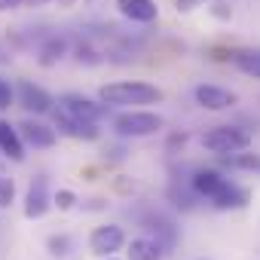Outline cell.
I'll return each mask as SVG.
<instances>
[{
    "label": "cell",
    "instance_id": "obj_22",
    "mask_svg": "<svg viewBox=\"0 0 260 260\" xmlns=\"http://www.w3.org/2000/svg\"><path fill=\"white\" fill-rule=\"evenodd\" d=\"M52 202H55L61 211H68V208H74V205H77V193H74V190H58V193L52 196Z\"/></svg>",
    "mask_w": 260,
    "mask_h": 260
},
{
    "label": "cell",
    "instance_id": "obj_11",
    "mask_svg": "<svg viewBox=\"0 0 260 260\" xmlns=\"http://www.w3.org/2000/svg\"><path fill=\"white\" fill-rule=\"evenodd\" d=\"M116 10L128 19V22H138V25H150L159 16L156 0H116Z\"/></svg>",
    "mask_w": 260,
    "mask_h": 260
},
{
    "label": "cell",
    "instance_id": "obj_12",
    "mask_svg": "<svg viewBox=\"0 0 260 260\" xmlns=\"http://www.w3.org/2000/svg\"><path fill=\"white\" fill-rule=\"evenodd\" d=\"M0 153L13 162H22L25 159V141H22V132L19 125H10L7 119H0Z\"/></svg>",
    "mask_w": 260,
    "mask_h": 260
},
{
    "label": "cell",
    "instance_id": "obj_18",
    "mask_svg": "<svg viewBox=\"0 0 260 260\" xmlns=\"http://www.w3.org/2000/svg\"><path fill=\"white\" fill-rule=\"evenodd\" d=\"M233 64H236L242 74L260 80V52H254V49H242V52L233 55Z\"/></svg>",
    "mask_w": 260,
    "mask_h": 260
},
{
    "label": "cell",
    "instance_id": "obj_10",
    "mask_svg": "<svg viewBox=\"0 0 260 260\" xmlns=\"http://www.w3.org/2000/svg\"><path fill=\"white\" fill-rule=\"evenodd\" d=\"M19 132H22V141H25L28 147H34V150H49V147L58 141V132H55V128H49V125H43V122H37V119L19 122Z\"/></svg>",
    "mask_w": 260,
    "mask_h": 260
},
{
    "label": "cell",
    "instance_id": "obj_3",
    "mask_svg": "<svg viewBox=\"0 0 260 260\" xmlns=\"http://www.w3.org/2000/svg\"><path fill=\"white\" fill-rule=\"evenodd\" d=\"M202 147L214 156H233L251 147V132L242 125H214L202 135Z\"/></svg>",
    "mask_w": 260,
    "mask_h": 260
},
{
    "label": "cell",
    "instance_id": "obj_15",
    "mask_svg": "<svg viewBox=\"0 0 260 260\" xmlns=\"http://www.w3.org/2000/svg\"><path fill=\"white\" fill-rule=\"evenodd\" d=\"M162 257H166V248L150 236H138L128 245V260H162Z\"/></svg>",
    "mask_w": 260,
    "mask_h": 260
},
{
    "label": "cell",
    "instance_id": "obj_8",
    "mask_svg": "<svg viewBox=\"0 0 260 260\" xmlns=\"http://www.w3.org/2000/svg\"><path fill=\"white\" fill-rule=\"evenodd\" d=\"M193 98H196V104L199 107H205V110H230L239 98H236V92H230V89H223V86H214V83H202V86H196L193 89Z\"/></svg>",
    "mask_w": 260,
    "mask_h": 260
},
{
    "label": "cell",
    "instance_id": "obj_17",
    "mask_svg": "<svg viewBox=\"0 0 260 260\" xmlns=\"http://www.w3.org/2000/svg\"><path fill=\"white\" fill-rule=\"evenodd\" d=\"M64 52H68V43H64L61 37H49V40L43 43V49H40L37 61H40L43 68H52V64H58V61L64 58Z\"/></svg>",
    "mask_w": 260,
    "mask_h": 260
},
{
    "label": "cell",
    "instance_id": "obj_24",
    "mask_svg": "<svg viewBox=\"0 0 260 260\" xmlns=\"http://www.w3.org/2000/svg\"><path fill=\"white\" fill-rule=\"evenodd\" d=\"M205 0H178V10H184V13H190V10H196V7H202Z\"/></svg>",
    "mask_w": 260,
    "mask_h": 260
},
{
    "label": "cell",
    "instance_id": "obj_21",
    "mask_svg": "<svg viewBox=\"0 0 260 260\" xmlns=\"http://www.w3.org/2000/svg\"><path fill=\"white\" fill-rule=\"evenodd\" d=\"M13 199H16V184H13V178H4V175H0V208H10Z\"/></svg>",
    "mask_w": 260,
    "mask_h": 260
},
{
    "label": "cell",
    "instance_id": "obj_9",
    "mask_svg": "<svg viewBox=\"0 0 260 260\" xmlns=\"http://www.w3.org/2000/svg\"><path fill=\"white\" fill-rule=\"evenodd\" d=\"M58 107H64L68 113H74V116H80V119H89V122H98V119L104 116V101H92V98L77 95V92L61 95Z\"/></svg>",
    "mask_w": 260,
    "mask_h": 260
},
{
    "label": "cell",
    "instance_id": "obj_1",
    "mask_svg": "<svg viewBox=\"0 0 260 260\" xmlns=\"http://www.w3.org/2000/svg\"><path fill=\"white\" fill-rule=\"evenodd\" d=\"M98 101L113 104V107H138V104H159L162 101V89L141 83V80H119V83H107L98 89Z\"/></svg>",
    "mask_w": 260,
    "mask_h": 260
},
{
    "label": "cell",
    "instance_id": "obj_16",
    "mask_svg": "<svg viewBox=\"0 0 260 260\" xmlns=\"http://www.w3.org/2000/svg\"><path fill=\"white\" fill-rule=\"evenodd\" d=\"M147 236L156 239V242L166 248V254H169V248L178 242V233H175L172 220H166V217H153V220H147Z\"/></svg>",
    "mask_w": 260,
    "mask_h": 260
},
{
    "label": "cell",
    "instance_id": "obj_23",
    "mask_svg": "<svg viewBox=\"0 0 260 260\" xmlns=\"http://www.w3.org/2000/svg\"><path fill=\"white\" fill-rule=\"evenodd\" d=\"M13 101H16V89H13L4 77H0V110H7Z\"/></svg>",
    "mask_w": 260,
    "mask_h": 260
},
{
    "label": "cell",
    "instance_id": "obj_25",
    "mask_svg": "<svg viewBox=\"0 0 260 260\" xmlns=\"http://www.w3.org/2000/svg\"><path fill=\"white\" fill-rule=\"evenodd\" d=\"M25 7V0H0V13H7V10H19Z\"/></svg>",
    "mask_w": 260,
    "mask_h": 260
},
{
    "label": "cell",
    "instance_id": "obj_5",
    "mask_svg": "<svg viewBox=\"0 0 260 260\" xmlns=\"http://www.w3.org/2000/svg\"><path fill=\"white\" fill-rule=\"evenodd\" d=\"M16 101H19V107H25V110L34 113V116L49 113L52 104H55V98H52L43 86H34L31 80H22V83L16 86Z\"/></svg>",
    "mask_w": 260,
    "mask_h": 260
},
{
    "label": "cell",
    "instance_id": "obj_19",
    "mask_svg": "<svg viewBox=\"0 0 260 260\" xmlns=\"http://www.w3.org/2000/svg\"><path fill=\"white\" fill-rule=\"evenodd\" d=\"M46 248H49V254H55V257H68L71 254V248H74V242H71V236H49L46 239Z\"/></svg>",
    "mask_w": 260,
    "mask_h": 260
},
{
    "label": "cell",
    "instance_id": "obj_7",
    "mask_svg": "<svg viewBox=\"0 0 260 260\" xmlns=\"http://www.w3.org/2000/svg\"><path fill=\"white\" fill-rule=\"evenodd\" d=\"M122 245H125V233H122V226H116V223L95 226L92 236H89V248H92V254H98V257H113Z\"/></svg>",
    "mask_w": 260,
    "mask_h": 260
},
{
    "label": "cell",
    "instance_id": "obj_14",
    "mask_svg": "<svg viewBox=\"0 0 260 260\" xmlns=\"http://www.w3.org/2000/svg\"><path fill=\"white\" fill-rule=\"evenodd\" d=\"M223 184H226V178H223L220 172H214V169H196L193 178H190L193 193H199V196H205V199H211Z\"/></svg>",
    "mask_w": 260,
    "mask_h": 260
},
{
    "label": "cell",
    "instance_id": "obj_2",
    "mask_svg": "<svg viewBox=\"0 0 260 260\" xmlns=\"http://www.w3.org/2000/svg\"><path fill=\"white\" fill-rule=\"evenodd\" d=\"M162 128V116L141 107H125L113 116V132L119 138H147Z\"/></svg>",
    "mask_w": 260,
    "mask_h": 260
},
{
    "label": "cell",
    "instance_id": "obj_6",
    "mask_svg": "<svg viewBox=\"0 0 260 260\" xmlns=\"http://www.w3.org/2000/svg\"><path fill=\"white\" fill-rule=\"evenodd\" d=\"M52 205H55V202H52V196H49V181H46V175H37V178L31 181L28 193H25V217H28V220H40Z\"/></svg>",
    "mask_w": 260,
    "mask_h": 260
},
{
    "label": "cell",
    "instance_id": "obj_20",
    "mask_svg": "<svg viewBox=\"0 0 260 260\" xmlns=\"http://www.w3.org/2000/svg\"><path fill=\"white\" fill-rule=\"evenodd\" d=\"M226 162L233 169H245V172H257L260 169V156H254V153H233V156H226Z\"/></svg>",
    "mask_w": 260,
    "mask_h": 260
},
{
    "label": "cell",
    "instance_id": "obj_4",
    "mask_svg": "<svg viewBox=\"0 0 260 260\" xmlns=\"http://www.w3.org/2000/svg\"><path fill=\"white\" fill-rule=\"evenodd\" d=\"M55 128L58 135H68V138H77V141H98V122H89V119H80L74 113H68L64 107L55 110Z\"/></svg>",
    "mask_w": 260,
    "mask_h": 260
},
{
    "label": "cell",
    "instance_id": "obj_13",
    "mask_svg": "<svg viewBox=\"0 0 260 260\" xmlns=\"http://www.w3.org/2000/svg\"><path fill=\"white\" fill-rule=\"evenodd\" d=\"M248 190L245 187H239V184H233V181H226L214 196H211V205L214 208H220V211H230V208H245L248 205Z\"/></svg>",
    "mask_w": 260,
    "mask_h": 260
},
{
    "label": "cell",
    "instance_id": "obj_26",
    "mask_svg": "<svg viewBox=\"0 0 260 260\" xmlns=\"http://www.w3.org/2000/svg\"><path fill=\"white\" fill-rule=\"evenodd\" d=\"M104 260H116V257H104Z\"/></svg>",
    "mask_w": 260,
    "mask_h": 260
}]
</instances>
